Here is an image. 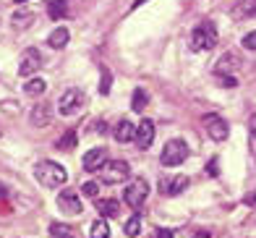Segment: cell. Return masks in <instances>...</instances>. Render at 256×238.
<instances>
[{
	"mask_svg": "<svg viewBox=\"0 0 256 238\" xmlns=\"http://www.w3.org/2000/svg\"><path fill=\"white\" fill-rule=\"evenodd\" d=\"M0 108H3L6 113H16L18 105H16V102H10V100H6V102H0Z\"/></svg>",
	"mask_w": 256,
	"mask_h": 238,
	"instance_id": "4dcf8cb0",
	"label": "cell"
},
{
	"mask_svg": "<svg viewBox=\"0 0 256 238\" xmlns=\"http://www.w3.org/2000/svg\"><path fill=\"white\" fill-rule=\"evenodd\" d=\"M32 21H34V14H14V27H18V29L29 27Z\"/></svg>",
	"mask_w": 256,
	"mask_h": 238,
	"instance_id": "4316f807",
	"label": "cell"
},
{
	"mask_svg": "<svg viewBox=\"0 0 256 238\" xmlns=\"http://www.w3.org/2000/svg\"><path fill=\"white\" fill-rule=\"evenodd\" d=\"M40 68H42V55H40V50H34V47L24 50V55H21V61H18V74H21V76H34Z\"/></svg>",
	"mask_w": 256,
	"mask_h": 238,
	"instance_id": "52a82bcc",
	"label": "cell"
},
{
	"mask_svg": "<svg viewBox=\"0 0 256 238\" xmlns=\"http://www.w3.org/2000/svg\"><path fill=\"white\" fill-rule=\"evenodd\" d=\"M94 128H97V134H104V121H97Z\"/></svg>",
	"mask_w": 256,
	"mask_h": 238,
	"instance_id": "836d02e7",
	"label": "cell"
},
{
	"mask_svg": "<svg viewBox=\"0 0 256 238\" xmlns=\"http://www.w3.org/2000/svg\"><path fill=\"white\" fill-rule=\"evenodd\" d=\"M94 204H97V209L102 212L104 217H118L120 215L118 199H94Z\"/></svg>",
	"mask_w": 256,
	"mask_h": 238,
	"instance_id": "9a60e30c",
	"label": "cell"
},
{
	"mask_svg": "<svg viewBox=\"0 0 256 238\" xmlns=\"http://www.w3.org/2000/svg\"><path fill=\"white\" fill-rule=\"evenodd\" d=\"M246 50H256V32H248L246 37H243V42H240Z\"/></svg>",
	"mask_w": 256,
	"mask_h": 238,
	"instance_id": "f546056e",
	"label": "cell"
},
{
	"mask_svg": "<svg viewBox=\"0 0 256 238\" xmlns=\"http://www.w3.org/2000/svg\"><path fill=\"white\" fill-rule=\"evenodd\" d=\"M115 141H120V144H126V141H134L136 139V126L131 121H118V126H115L112 131Z\"/></svg>",
	"mask_w": 256,
	"mask_h": 238,
	"instance_id": "5bb4252c",
	"label": "cell"
},
{
	"mask_svg": "<svg viewBox=\"0 0 256 238\" xmlns=\"http://www.w3.org/2000/svg\"><path fill=\"white\" fill-rule=\"evenodd\" d=\"M34 175H37V181L48 188H60L66 181H68V173L63 165H58L52 160H42L34 165Z\"/></svg>",
	"mask_w": 256,
	"mask_h": 238,
	"instance_id": "6da1fadb",
	"label": "cell"
},
{
	"mask_svg": "<svg viewBox=\"0 0 256 238\" xmlns=\"http://www.w3.org/2000/svg\"><path fill=\"white\" fill-rule=\"evenodd\" d=\"M136 147L138 149H149L152 147V141H154V123L152 121H142L136 126Z\"/></svg>",
	"mask_w": 256,
	"mask_h": 238,
	"instance_id": "4fadbf2b",
	"label": "cell"
},
{
	"mask_svg": "<svg viewBox=\"0 0 256 238\" xmlns=\"http://www.w3.org/2000/svg\"><path fill=\"white\" fill-rule=\"evenodd\" d=\"M248 147H251V157L256 160V115H251L248 121Z\"/></svg>",
	"mask_w": 256,
	"mask_h": 238,
	"instance_id": "cb8c5ba5",
	"label": "cell"
},
{
	"mask_svg": "<svg viewBox=\"0 0 256 238\" xmlns=\"http://www.w3.org/2000/svg\"><path fill=\"white\" fill-rule=\"evenodd\" d=\"M110 84H112V76L108 68H102V81H100V94H110Z\"/></svg>",
	"mask_w": 256,
	"mask_h": 238,
	"instance_id": "83f0119b",
	"label": "cell"
},
{
	"mask_svg": "<svg viewBox=\"0 0 256 238\" xmlns=\"http://www.w3.org/2000/svg\"><path fill=\"white\" fill-rule=\"evenodd\" d=\"M52 238H74L76 230L71 228V225H66V222H52V228H50Z\"/></svg>",
	"mask_w": 256,
	"mask_h": 238,
	"instance_id": "7402d4cb",
	"label": "cell"
},
{
	"mask_svg": "<svg viewBox=\"0 0 256 238\" xmlns=\"http://www.w3.org/2000/svg\"><path fill=\"white\" fill-rule=\"evenodd\" d=\"M186 157H188V147H186V141H180V139H170L165 144V149H162V154H160V160L165 168H178L180 162H186Z\"/></svg>",
	"mask_w": 256,
	"mask_h": 238,
	"instance_id": "3957f363",
	"label": "cell"
},
{
	"mask_svg": "<svg viewBox=\"0 0 256 238\" xmlns=\"http://www.w3.org/2000/svg\"><path fill=\"white\" fill-rule=\"evenodd\" d=\"M44 89H48L44 79H29L24 84V94H29V97H40V94H44Z\"/></svg>",
	"mask_w": 256,
	"mask_h": 238,
	"instance_id": "ffe728a7",
	"label": "cell"
},
{
	"mask_svg": "<svg viewBox=\"0 0 256 238\" xmlns=\"http://www.w3.org/2000/svg\"><path fill=\"white\" fill-rule=\"evenodd\" d=\"M58 207H60V212H66L68 217L81 215V199H78L76 191H60L58 194Z\"/></svg>",
	"mask_w": 256,
	"mask_h": 238,
	"instance_id": "9c48e42d",
	"label": "cell"
},
{
	"mask_svg": "<svg viewBox=\"0 0 256 238\" xmlns=\"http://www.w3.org/2000/svg\"><path fill=\"white\" fill-rule=\"evenodd\" d=\"M240 68H243V61H240L236 53H225L217 61V66H214V71H217L220 76H232V74H238Z\"/></svg>",
	"mask_w": 256,
	"mask_h": 238,
	"instance_id": "30bf717a",
	"label": "cell"
},
{
	"mask_svg": "<svg viewBox=\"0 0 256 238\" xmlns=\"http://www.w3.org/2000/svg\"><path fill=\"white\" fill-rule=\"evenodd\" d=\"M68 37H71V34H68V29H66V27H58L50 37H48V45L52 47V50H63V47L68 45Z\"/></svg>",
	"mask_w": 256,
	"mask_h": 238,
	"instance_id": "ac0fdd59",
	"label": "cell"
},
{
	"mask_svg": "<svg viewBox=\"0 0 256 238\" xmlns=\"http://www.w3.org/2000/svg\"><path fill=\"white\" fill-rule=\"evenodd\" d=\"M0 199H8V191H6L3 186H0Z\"/></svg>",
	"mask_w": 256,
	"mask_h": 238,
	"instance_id": "d590c367",
	"label": "cell"
},
{
	"mask_svg": "<svg viewBox=\"0 0 256 238\" xmlns=\"http://www.w3.org/2000/svg\"><path fill=\"white\" fill-rule=\"evenodd\" d=\"M146 100H149V97H146V92H144V89H136V92H134V97H131V108H134L136 113H142V110L146 108Z\"/></svg>",
	"mask_w": 256,
	"mask_h": 238,
	"instance_id": "603a6c76",
	"label": "cell"
},
{
	"mask_svg": "<svg viewBox=\"0 0 256 238\" xmlns=\"http://www.w3.org/2000/svg\"><path fill=\"white\" fill-rule=\"evenodd\" d=\"M138 230H142V217H138V215H134L131 220L126 222V235L136 238V235H138Z\"/></svg>",
	"mask_w": 256,
	"mask_h": 238,
	"instance_id": "d4e9b609",
	"label": "cell"
},
{
	"mask_svg": "<svg viewBox=\"0 0 256 238\" xmlns=\"http://www.w3.org/2000/svg\"><path fill=\"white\" fill-rule=\"evenodd\" d=\"M196 238H209V235H206V233H202V235H196Z\"/></svg>",
	"mask_w": 256,
	"mask_h": 238,
	"instance_id": "8d00e7d4",
	"label": "cell"
},
{
	"mask_svg": "<svg viewBox=\"0 0 256 238\" xmlns=\"http://www.w3.org/2000/svg\"><path fill=\"white\" fill-rule=\"evenodd\" d=\"M76 144H78V134H76V128H68L66 134L55 141V147L60 149V152H71V149H76Z\"/></svg>",
	"mask_w": 256,
	"mask_h": 238,
	"instance_id": "2e32d148",
	"label": "cell"
},
{
	"mask_svg": "<svg viewBox=\"0 0 256 238\" xmlns=\"http://www.w3.org/2000/svg\"><path fill=\"white\" fill-rule=\"evenodd\" d=\"M146 194H149V183L144 181V178H138V181H134V183H128V188L123 191V201L131 209H138L146 201Z\"/></svg>",
	"mask_w": 256,
	"mask_h": 238,
	"instance_id": "277c9868",
	"label": "cell"
},
{
	"mask_svg": "<svg viewBox=\"0 0 256 238\" xmlns=\"http://www.w3.org/2000/svg\"><path fill=\"white\" fill-rule=\"evenodd\" d=\"M204 128L212 141H225L230 128H228V121H222L220 115H204Z\"/></svg>",
	"mask_w": 256,
	"mask_h": 238,
	"instance_id": "ba28073f",
	"label": "cell"
},
{
	"mask_svg": "<svg viewBox=\"0 0 256 238\" xmlns=\"http://www.w3.org/2000/svg\"><path fill=\"white\" fill-rule=\"evenodd\" d=\"M142 3H144V0H138V3H136V6H142Z\"/></svg>",
	"mask_w": 256,
	"mask_h": 238,
	"instance_id": "74e56055",
	"label": "cell"
},
{
	"mask_svg": "<svg viewBox=\"0 0 256 238\" xmlns=\"http://www.w3.org/2000/svg\"><path fill=\"white\" fill-rule=\"evenodd\" d=\"M191 47L194 50H214L217 47V29L212 21H202L191 34Z\"/></svg>",
	"mask_w": 256,
	"mask_h": 238,
	"instance_id": "7a4b0ae2",
	"label": "cell"
},
{
	"mask_svg": "<svg viewBox=\"0 0 256 238\" xmlns=\"http://www.w3.org/2000/svg\"><path fill=\"white\" fill-rule=\"evenodd\" d=\"M128 175H131V165L126 160H112V162L102 165V181L104 183H120Z\"/></svg>",
	"mask_w": 256,
	"mask_h": 238,
	"instance_id": "5b68a950",
	"label": "cell"
},
{
	"mask_svg": "<svg viewBox=\"0 0 256 238\" xmlns=\"http://www.w3.org/2000/svg\"><path fill=\"white\" fill-rule=\"evenodd\" d=\"M32 126L34 128H42V126H48V121H50V105H37V108L32 110Z\"/></svg>",
	"mask_w": 256,
	"mask_h": 238,
	"instance_id": "e0dca14e",
	"label": "cell"
},
{
	"mask_svg": "<svg viewBox=\"0 0 256 238\" xmlns=\"http://www.w3.org/2000/svg\"><path fill=\"white\" fill-rule=\"evenodd\" d=\"M89 235H92V238H110V225H108V220L100 217V220L92 222V233H89Z\"/></svg>",
	"mask_w": 256,
	"mask_h": 238,
	"instance_id": "44dd1931",
	"label": "cell"
},
{
	"mask_svg": "<svg viewBox=\"0 0 256 238\" xmlns=\"http://www.w3.org/2000/svg\"><path fill=\"white\" fill-rule=\"evenodd\" d=\"M157 238H172V233H170V230H165V228H162V230H157Z\"/></svg>",
	"mask_w": 256,
	"mask_h": 238,
	"instance_id": "d6a6232c",
	"label": "cell"
},
{
	"mask_svg": "<svg viewBox=\"0 0 256 238\" xmlns=\"http://www.w3.org/2000/svg\"><path fill=\"white\" fill-rule=\"evenodd\" d=\"M206 170H209V175H217V160H212L206 165Z\"/></svg>",
	"mask_w": 256,
	"mask_h": 238,
	"instance_id": "1f68e13d",
	"label": "cell"
},
{
	"mask_svg": "<svg viewBox=\"0 0 256 238\" xmlns=\"http://www.w3.org/2000/svg\"><path fill=\"white\" fill-rule=\"evenodd\" d=\"M246 204H256V191H254V194H248V196H246Z\"/></svg>",
	"mask_w": 256,
	"mask_h": 238,
	"instance_id": "e575fe53",
	"label": "cell"
},
{
	"mask_svg": "<svg viewBox=\"0 0 256 238\" xmlns=\"http://www.w3.org/2000/svg\"><path fill=\"white\" fill-rule=\"evenodd\" d=\"M108 162V149L104 147H94L84 154V170L94 173V170H102V165Z\"/></svg>",
	"mask_w": 256,
	"mask_h": 238,
	"instance_id": "7c38bea8",
	"label": "cell"
},
{
	"mask_svg": "<svg viewBox=\"0 0 256 238\" xmlns=\"http://www.w3.org/2000/svg\"><path fill=\"white\" fill-rule=\"evenodd\" d=\"M81 194H84V196H92V199H97V194H100V183H94V181L84 183V186H81Z\"/></svg>",
	"mask_w": 256,
	"mask_h": 238,
	"instance_id": "f1b7e54d",
	"label": "cell"
},
{
	"mask_svg": "<svg viewBox=\"0 0 256 238\" xmlns=\"http://www.w3.org/2000/svg\"><path fill=\"white\" fill-rule=\"evenodd\" d=\"M160 188L165 196H178L180 191H186L188 188V178L186 175H172V178H162L160 181Z\"/></svg>",
	"mask_w": 256,
	"mask_h": 238,
	"instance_id": "8fae6325",
	"label": "cell"
},
{
	"mask_svg": "<svg viewBox=\"0 0 256 238\" xmlns=\"http://www.w3.org/2000/svg\"><path fill=\"white\" fill-rule=\"evenodd\" d=\"M60 16H66V3L63 0H52L50 3V19H60Z\"/></svg>",
	"mask_w": 256,
	"mask_h": 238,
	"instance_id": "484cf974",
	"label": "cell"
},
{
	"mask_svg": "<svg viewBox=\"0 0 256 238\" xmlns=\"http://www.w3.org/2000/svg\"><path fill=\"white\" fill-rule=\"evenodd\" d=\"M84 92H81V89H66L63 92V97L60 100H58V110H60V115H74L76 110H81V108H84Z\"/></svg>",
	"mask_w": 256,
	"mask_h": 238,
	"instance_id": "8992f818",
	"label": "cell"
},
{
	"mask_svg": "<svg viewBox=\"0 0 256 238\" xmlns=\"http://www.w3.org/2000/svg\"><path fill=\"white\" fill-rule=\"evenodd\" d=\"M256 14V0H238L236 8H232V16L236 19H248Z\"/></svg>",
	"mask_w": 256,
	"mask_h": 238,
	"instance_id": "d6986e66",
	"label": "cell"
}]
</instances>
